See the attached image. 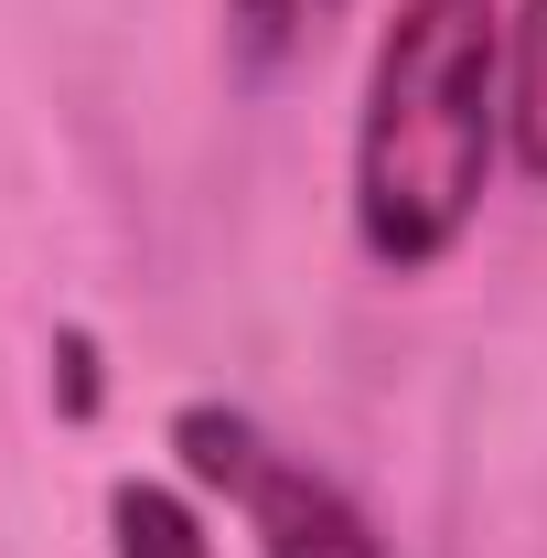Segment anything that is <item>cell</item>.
<instances>
[{"label": "cell", "mask_w": 547, "mask_h": 558, "mask_svg": "<svg viewBox=\"0 0 547 558\" xmlns=\"http://www.w3.org/2000/svg\"><path fill=\"white\" fill-rule=\"evenodd\" d=\"M505 150V11L494 0H398L354 108V247L376 269H440L483 215Z\"/></svg>", "instance_id": "1"}, {"label": "cell", "mask_w": 547, "mask_h": 558, "mask_svg": "<svg viewBox=\"0 0 547 558\" xmlns=\"http://www.w3.org/2000/svg\"><path fill=\"white\" fill-rule=\"evenodd\" d=\"M172 451H183V473L205 494H226V505L247 515L258 558H398L376 537V515H365L312 451H290L279 429H258V418L226 409V398H183V409H172Z\"/></svg>", "instance_id": "2"}, {"label": "cell", "mask_w": 547, "mask_h": 558, "mask_svg": "<svg viewBox=\"0 0 547 558\" xmlns=\"http://www.w3.org/2000/svg\"><path fill=\"white\" fill-rule=\"evenodd\" d=\"M505 140H515V172L547 183V0H515L505 22Z\"/></svg>", "instance_id": "3"}, {"label": "cell", "mask_w": 547, "mask_h": 558, "mask_svg": "<svg viewBox=\"0 0 547 558\" xmlns=\"http://www.w3.org/2000/svg\"><path fill=\"white\" fill-rule=\"evenodd\" d=\"M108 558H215V537L172 484L130 473V484H108Z\"/></svg>", "instance_id": "4"}, {"label": "cell", "mask_w": 547, "mask_h": 558, "mask_svg": "<svg viewBox=\"0 0 547 558\" xmlns=\"http://www.w3.org/2000/svg\"><path fill=\"white\" fill-rule=\"evenodd\" d=\"M354 0H226V33H236V65L247 75H279L301 65V54H323V33H333Z\"/></svg>", "instance_id": "5"}, {"label": "cell", "mask_w": 547, "mask_h": 558, "mask_svg": "<svg viewBox=\"0 0 547 558\" xmlns=\"http://www.w3.org/2000/svg\"><path fill=\"white\" fill-rule=\"evenodd\" d=\"M54 354H65V409L86 418L97 409V344H86V333H54Z\"/></svg>", "instance_id": "6"}]
</instances>
